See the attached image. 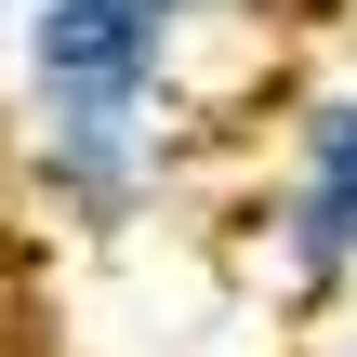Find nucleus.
I'll return each instance as SVG.
<instances>
[{"label":"nucleus","instance_id":"2","mask_svg":"<svg viewBox=\"0 0 357 357\" xmlns=\"http://www.w3.org/2000/svg\"><path fill=\"white\" fill-rule=\"evenodd\" d=\"M212 0H26L13 13V79L26 106H146L185 93V40Z\"/></svg>","mask_w":357,"mask_h":357},{"label":"nucleus","instance_id":"1","mask_svg":"<svg viewBox=\"0 0 357 357\" xmlns=\"http://www.w3.org/2000/svg\"><path fill=\"white\" fill-rule=\"evenodd\" d=\"M172 159H185L172 93H146V106H26V132H13V185L66 238H132L172 199Z\"/></svg>","mask_w":357,"mask_h":357},{"label":"nucleus","instance_id":"3","mask_svg":"<svg viewBox=\"0 0 357 357\" xmlns=\"http://www.w3.org/2000/svg\"><path fill=\"white\" fill-rule=\"evenodd\" d=\"M265 265L291 305H344L357 291V79H318L278 132V185H265Z\"/></svg>","mask_w":357,"mask_h":357}]
</instances>
